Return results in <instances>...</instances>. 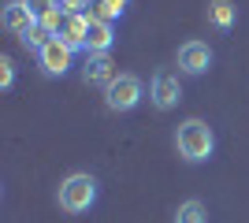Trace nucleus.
Returning a JSON list of instances; mask_svg holds the SVG:
<instances>
[{
	"label": "nucleus",
	"instance_id": "4",
	"mask_svg": "<svg viewBox=\"0 0 249 223\" xmlns=\"http://www.w3.org/2000/svg\"><path fill=\"white\" fill-rule=\"evenodd\" d=\"M149 101H153V108H160V112H171V108L182 101V82H178V74L167 71V67H156L153 82H149Z\"/></svg>",
	"mask_w": 249,
	"mask_h": 223
},
{
	"label": "nucleus",
	"instance_id": "2",
	"mask_svg": "<svg viewBox=\"0 0 249 223\" xmlns=\"http://www.w3.org/2000/svg\"><path fill=\"white\" fill-rule=\"evenodd\" d=\"M56 201H60V208L67 216L89 212V208L97 205V179L89 175V171H74V175H67V179L60 182V190H56Z\"/></svg>",
	"mask_w": 249,
	"mask_h": 223
},
{
	"label": "nucleus",
	"instance_id": "7",
	"mask_svg": "<svg viewBox=\"0 0 249 223\" xmlns=\"http://www.w3.org/2000/svg\"><path fill=\"white\" fill-rule=\"evenodd\" d=\"M82 82H86V86H101V89H108V86L115 82V64H112V56H108V52H86Z\"/></svg>",
	"mask_w": 249,
	"mask_h": 223
},
{
	"label": "nucleus",
	"instance_id": "1",
	"mask_svg": "<svg viewBox=\"0 0 249 223\" xmlns=\"http://www.w3.org/2000/svg\"><path fill=\"white\" fill-rule=\"evenodd\" d=\"M175 149L186 164H205L216 153V134H212V127L205 119H186L175 130Z\"/></svg>",
	"mask_w": 249,
	"mask_h": 223
},
{
	"label": "nucleus",
	"instance_id": "8",
	"mask_svg": "<svg viewBox=\"0 0 249 223\" xmlns=\"http://www.w3.org/2000/svg\"><path fill=\"white\" fill-rule=\"evenodd\" d=\"M0 22H4V30L15 34V37H22V34H30L34 26H37L34 11L26 8L22 0H8V4H4V11H0Z\"/></svg>",
	"mask_w": 249,
	"mask_h": 223
},
{
	"label": "nucleus",
	"instance_id": "6",
	"mask_svg": "<svg viewBox=\"0 0 249 223\" xmlns=\"http://www.w3.org/2000/svg\"><path fill=\"white\" fill-rule=\"evenodd\" d=\"M178 71L182 74H205L208 67H212V49H208L205 41H186V45H178Z\"/></svg>",
	"mask_w": 249,
	"mask_h": 223
},
{
	"label": "nucleus",
	"instance_id": "17",
	"mask_svg": "<svg viewBox=\"0 0 249 223\" xmlns=\"http://www.w3.org/2000/svg\"><path fill=\"white\" fill-rule=\"evenodd\" d=\"M60 8L67 11V15H86V8H89V0H60Z\"/></svg>",
	"mask_w": 249,
	"mask_h": 223
},
{
	"label": "nucleus",
	"instance_id": "11",
	"mask_svg": "<svg viewBox=\"0 0 249 223\" xmlns=\"http://www.w3.org/2000/svg\"><path fill=\"white\" fill-rule=\"evenodd\" d=\"M234 15H238V8H234L231 0H212V4H208V22H212L216 30H231V26H234Z\"/></svg>",
	"mask_w": 249,
	"mask_h": 223
},
{
	"label": "nucleus",
	"instance_id": "3",
	"mask_svg": "<svg viewBox=\"0 0 249 223\" xmlns=\"http://www.w3.org/2000/svg\"><path fill=\"white\" fill-rule=\"evenodd\" d=\"M145 97V86L138 74H115V82L104 89V104L108 112H134Z\"/></svg>",
	"mask_w": 249,
	"mask_h": 223
},
{
	"label": "nucleus",
	"instance_id": "13",
	"mask_svg": "<svg viewBox=\"0 0 249 223\" xmlns=\"http://www.w3.org/2000/svg\"><path fill=\"white\" fill-rule=\"evenodd\" d=\"M126 4H130V0H101V4H97V8H93V19L115 22V19H119V15H123V11H126Z\"/></svg>",
	"mask_w": 249,
	"mask_h": 223
},
{
	"label": "nucleus",
	"instance_id": "14",
	"mask_svg": "<svg viewBox=\"0 0 249 223\" xmlns=\"http://www.w3.org/2000/svg\"><path fill=\"white\" fill-rule=\"evenodd\" d=\"M19 41H22V45H26V49H30V52H41L45 45H49V41H52V34H49V30H45L41 22H37V26H34V30H30V34H22Z\"/></svg>",
	"mask_w": 249,
	"mask_h": 223
},
{
	"label": "nucleus",
	"instance_id": "18",
	"mask_svg": "<svg viewBox=\"0 0 249 223\" xmlns=\"http://www.w3.org/2000/svg\"><path fill=\"white\" fill-rule=\"evenodd\" d=\"M97 4H101V0H89V8H97Z\"/></svg>",
	"mask_w": 249,
	"mask_h": 223
},
{
	"label": "nucleus",
	"instance_id": "9",
	"mask_svg": "<svg viewBox=\"0 0 249 223\" xmlns=\"http://www.w3.org/2000/svg\"><path fill=\"white\" fill-rule=\"evenodd\" d=\"M112 45H115V26L89 15V30H86V52H112Z\"/></svg>",
	"mask_w": 249,
	"mask_h": 223
},
{
	"label": "nucleus",
	"instance_id": "10",
	"mask_svg": "<svg viewBox=\"0 0 249 223\" xmlns=\"http://www.w3.org/2000/svg\"><path fill=\"white\" fill-rule=\"evenodd\" d=\"M86 30H89V15H67L60 30V41L67 49H86Z\"/></svg>",
	"mask_w": 249,
	"mask_h": 223
},
{
	"label": "nucleus",
	"instance_id": "15",
	"mask_svg": "<svg viewBox=\"0 0 249 223\" xmlns=\"http://www.w3.org/2000/svg\"><path fill=\"white\" fill-rule=\"evenodd\" d=\"M22 4H26V8L34 11V19H45L49 11H56V8H60V0H22Z\"/></svg>",
	"mask_w": 249,
	"mask_h": 223
},
{
	"label": "nucleus",
	"instance_id": "5",
	"mask_svg": "<svg viewBox=\"0 0 249 223\" xmlns=\"http://www.w3.org/2000/svg\"><path fill=\"white\" fill-rule=\"evenodd\" d=\"M37 64H41V71L49 74V78H63L74 64V49H67L60 37H52L41 52H37Z\"/></svg>",
	"mask_w": 249,
	"mask_h": 223
},
{
	"label": "nucleus",
	"instance_id": "16",
	"mask_svg": "<svg viewBox=\"0 0 249 223\" xmlns=\"http://www.w3.org/2000/svg\"><path fill=\"white\" fill-rule=\"evenodd\" d=\"M11 82H15V64L4 56V60H0V86H4V89H11Z\"/></svg>",
	"mask_w": 249,
	"mask_h": 223
},
{
	"label": "nucleus",
	"instance_id": "12",
	"mask_svg": "<svg viewBox=\"0 0 249 223\" xmlns=\"http://www.w3.org/2000/svg\"><path fill=\"white\" fill-rule=\"evenodd\" d=\"M175 223H208L205 205H201V201H182V205H178V212H175Z\"/></svg>",
	"mask_w": 249,
	"mask_h": 223
}]
</instances>
